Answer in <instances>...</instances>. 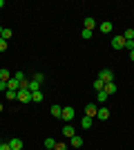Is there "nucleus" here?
I'll list each match as a JSON object with an SVG mask.
<instances>
[{
  "mask_svg": "<svg viewBox=\"0 0 134 150\" xmlns=\"http://www.w3.org/2000/svg\"><path fill=\"white\" fill-rule=\"evenodd\" d=\"M18 101L20 103H32V92L25 90V88H20L18 90Z\"/></svg>",
  "mask_w": 134,
  "mask_h": 150,
  "instance_id": "obj_1",
  "label": "nucleus"
},
{
  "mask_svg": "<svg viewBox=\"0 0 134 150\" xmlns=\"http://www.w3.org/2000/svg\"><path fill=\"white\" fill-rule=\"evenodd\" d=\"M74 114H76V112H74V108L67 105V108H63V114H60V119H65V123H69V121L74 119Z\"/></svg>",
  "mask_w": 134,
  "mask_h": 150,
  "instance_id": "obj_2",
  "label": "nucleus"
},
{
  "mask_svg": "<svg viewBox=\"0 0 134 150\" xmlns=\"http://www.w3.org/2000/svg\"><path fill=\"white\" fill-rule=\"evenodd\" d=\"M98 79H101L103 83H109V81H114V74H112V69H101V72H98Z\"/></svg>",
  "mask_w": 134,
  "mask_h": 150,
  "instance_id": "obj_3",
  "label": "nucleus"
},
{
  "mask_svg": "<svg viewBox=\"0 0 134 150\" xmlns=\"http://www.w3.org/2000/svg\"><path fill=\"white\" fill-rule=\"evenodd\" d=\"M109 43H112V50H123V47H125V38L123 36H114Z\"/></svg>",
  "mask_w": 134,
  "mask_h": 150,
  "instance_id": "obj_4",
  "label": "nucleus"
},
{
  "mask_svg": "<svg viewBox=\"0 0 134 150\" xmlns=\"http://www.w3.org/2000/svg\"><path fill=\"white\" fill-rule=\"evenodd\" d=\"M96 112H98V108H96L94 103H87V105H85V117H89V119H96Z\"/></svg>",
  "mask_w": 134,
  "mask_h": 150,
  "instance_id": "obj_5",
  "label": "nucleus"
},
{
  "mask_svg": "<svg viewBox=\"0 0 134 150\" xmlns=\"http://www.w3.org/2000/svg\"><path fill=\"white\" fill-rule=\"evenodd\" d=\"M96 119H98V121H107L109 119V110L105 105H101V108H98V112H96Z\"/></svg>",
  "mask_w": 134,
  "mask_h": 150,
  "instance_id": "obj_6",
  "label": "nucleus"
},
{
  "mask_svg": "<svg viewBox=\"0 0 134 150\" xmlns=\"http://www.w3.org/2000/svg\"><path fill=\"white\" fill-rule=\"evenodd\" d=\"M7 88L11 90V92H18V90H20V81L13 76V79H9V81H7Z\"/></svg>",
  "mask_w": 134,
  "mask_h": 150,
  "instance_id": "obj_7",
  "label": "nucleus"
},
{
  "mask_svg": "<svg viewBox=\"0 0 134 150\" xmlns=\"http://www.w3.org/2000/svg\"><path fill=\"white\" fill-rule=\"evenodd\" d=\"M60 132H63V137H67V139H72L74 134H76V130H74V128H72L69 123H65V125H63V130H60Z\"/></svg>",
  "mask_w": 134,
  "mask_h": 150,
  "instance_id": "obj_8",
  "label": "nucleus"
},
{
  "mask_svg": "<svg viewBox=\"0 0 134 150\" xmlns=\"http://www.w3.org/2000/svg\"><path fill=\"white\" fill-rule=\"evenodd\" d=\"M98 29H101V34H109V31L114 29V25H112L109 20H105V23H101V25H98Z\"/></svg>",
  "mask_w": 134,
  "mask_h": 150,
  "instance_id": "obj_9",
  "label": "nucleus"
},
{
  "mask_svg": "<svg viewBox=\"0 0 134 150\" xmlns=\"http://www.w3.org/2000/svg\"><path fill=\"white\" fill-rule=\"evenodd\" d=\"M109 99V94L105 92V90H101V92H96V101H98V103H101V105H105V101Z\"/></svg>",
  "mask_w": 134,
  "mask_h": 150,
  "instance_id": "obj_10",
  "label": "nucleus"
},
{
  "mask_svg": "<svg viewBox=\"0 0 134 150\" xmlns=\"http://www.w3.org/2000/svg\"><path fill=\"white\" fill-rule=\"evenodd\" d=\"M22 139H11V141H9V148L11 150H22Z\"/></svg>",
  "mask_w": 134,
  "mask_h": 150,
  "instance_id": "obj_11",
  "label": "nucleus"
},
{
  "mask_svg": "<svg viewBox=\"0 0 134 150\" xmlns=\"http://www.w3.org/2000/svg\"><path fill=\"white\" fill-rule=\"evenodd\" d=\"M103 90H105V92H107L109 96H112V94H116V83H114V81L105 83V88H103Z\"/></svg>",
  "mask_w": 134,
  "mask_h": 150,
  "instance_id": "obj_12",
  "label": "nucleus"
},
{
  "mask_svg": "<svg viewBox=\"0 0 134 150\" xmlns=\"http://www.w3.org/2000/svg\"><path fill=\"white\" fill-rule=\"evenodd\" d=\"M94 27H96V20L92 18V16H87V18H85V27H83V29H92V31H94Z\"/></svg>",
  "mask_w": 134,
  "mask_h": 150,
  "instance_id": "obj_13",
  "label": "nucleus"
},
{
  "mask_svg": "<svg viewBox=\"0 0 134 150\" xmlns=\"http://www.w3.org/2000/svg\"><path fill=\"white\" fill-rule=\"evenodd\" d=\"M56 144H58V141H56V139H51V137L45 139V148H47V150H54V148H56Z\"/></svg>",
  "mask_w": 134,
  "mask_h": 150,
  "instance_id": "obj_14",
  "label": "nucleus"
},
{
  "mask_svg": "<svg viewBox=\"0 0 134 150\" xmlns=\"http://www.w3.org/2000/svg\"><path fill=\"white\" fill-rule=\"evenodd\" d=\"M69 141H72V146H74V148H81V146H83V137H78V134H74Z\"/></svg>",
  "mask_w": 134,
  "mask_h": 150,
  "instance_id": "obj_15",
  "label": "nucleus"
},
{
  "mask_svg": "<svg viewBox=\"0 0 134 150\" xmlns=\"http://www.w3.org/2000/svg\"><path fill=\"white\" fill-rule=\"evenodd\" d=\"M92 123H94V119H89V117H83V121H81L83 130H89V128H92Z\"/></svg>",
  "mask_w": 134,
  "mask_h": 150,
  "instance_id": "obj_16",
  "label": "nucleus"
},
{
  "mask_svg": "<svg viewBox=\"0 0 134 150\" xmlns=\"http://www.w3.org/2000/svg\"><path fill=\"white\" fill-rule=\"evenodd\" d=\"M27 90H29V92H38V90H40V83H36V81H29V85H27Z\"/></svg>",
  "mask_w": 134,
  "mask_h": 150,
  "instance_id": "obj_17",
  "label": "nucleus"
},
{
  "mask_svg": "<svg viewBox=\"0 0 134 150\" xmlns=\"http://www.w3.org/2000/svg\"><path fill=\"white\" fill-rule=\"evenodd\" d=\"M43 99H45V94L40 92V90H38V92H34V94H32V101H34V103H40Z\"/></svg>",
  "mask_w": 134,
  "mask_h": 150,
  "instance_id": "obj_18",
  "label": "nucleus"
},
{
  "mask_svg": "<svg viewBox=\"0 0 134 150\" xmlns=\"http://www.w3.org/2000/svg\"><path fill=\"white\" fill-rule=\"evenodd\" d=\"M9 79H11L9 69H7V67H2V69H0V81H9Z\"/></svg>",
  "mask_w": 134,
  "mask_h": 150,
  "instance_id": "obj_19",
  "label": "nucleus"
},
{
  "mask_svg": "<svg viewBox=\"0 0 134 150\" xmlns=\"http://www.w3.org/2000/svg\"><path fill=\"white\" fill-rule=\"evenodd\" d=\"M63 114V108L60 105H51V117H60Z\"/></svg>",
  "mask_w": 134,
  "mask_h": 150,
  "instance_id": "obj_20",
  "label": "nucleus"
},
{
  "mask_svg": "<svg viewBox=\"0 0 134 150\" xmlns=\"http://www.w3.org/2000/svg\"><path fill=\"white\" fill-rule=\"evenodd\" d=\"M103 88H105V83H103L101 79H96V81H94V90H96V92H101Z\"/></svg>",
  "mask_w": 134,
  "mask_h": 150,
  "instance_id": "obj_21",
  "label": "nucleus"
},
{
  "mask_svg": "<svg viewBox=\"0 0 134 150\" xmlns=\"http://www.w3.org/2000/svg\"><path fill=\"white\" fill-rule=\"evenodd\" d=\"M81 36H83L85 40H89V38L94 36V31H92V29H83V31H81Z\"/></svg>",
  "mask_w": 134,
  "mask_h": 150,
  "instance_id": "obj_22",
  "label": "nucleus"
},
{
  "mask_svg": "<svg viewBox=\"0 0 134 150\" xmlns=\"http://www.w3.org/2000/svg\"><path fill=\"white\" fill-rule=\"evenodd\" d=\"M123 38H125V40H134V29H125Z\"/></svg>",
  "mask_w": 134,
  "mask_h": 150,
  "instance_id": "obj_23",
  "label": "nucleus"
},
{
  "mask_svg": "<svg viewBox=\"0 0 134 150\" xmlns=\"http://www.w3.org/2000/svg\"><path fill=\"white\" fill-rule=\"evenodd\" d=\"M5 96H7L9 101H13V99H18V92H11V90H7V92H5Z\"/></svg>",
  "mask_w": 134,
  "mask_h": 150,
  "instance_id": "obj_24",
  "label": "nucleus"
},
{
  "mask_svg": "<svg viewBox=\"0 0 134 150\" xmlns=\"http://www.w3.org/2000/svg\"><path fill=\"white\" fill-rule=\"evenodd\" d=\"M11 34H13L11 29H2V36H0V38H5L7 43H9V38H11Z\"/></svg>",
  "mask_w": 134,
  "mask_h": 150,
  "instance_id": "obj_25",
  "label": "nucleus"
},
{
  "mask_svg": "<svg viewBox=\"0 0 134 150\" xmlns=\"http://www.w3.org/2000/svg\"><path fill=\"white\" fill-rule=\"evenodd\" d=\"M125 50H128V52L134 50V40H125Z\"/></svg>",
  "mask_w": 134,
  "mask_h": 150,
  "instance_id": "obj_26",
  "label": "nucleus"
},
{
  "mask_svg": "<svg viewBox=\"0 0 134 150\" xmlns=\"http://www.w3.org/2000/svg\"><path fill=\"white\" fill-rule=\"evenodd\" d=\"M0 52H7V40L5 38H0Z\"/></svg>",
  "mask_w": 134,
  "mask_h": 150,
  "instance_id": "obj_27",
  "label": "nucleus"
},
{
  "mask_svg": "<svg viewBox=\"0 0 134 150\" xmlns=\"http://www.w3.org/2000/svg\"><path fill=\"white\" fill-rule=\"evenodd\" d=\"M34 81H36V83H43V81H45V76H43V74H40V72H38V74L34 76Z\"/></svg>",
  "mask_w": 134,
  "mask_h": 150,
  "instance_id": "obj_28",
  "label": "nucleus"
},
{
  "mask_svg": "<svg viewBox=\"0 0 134 150\" xmlns=\"http://www.w3.org/2000/svg\"><path fill=\"white\" fill-rule=\"evenodd\" d=\"M7 90H9L7 88V81H0V92H7Z\"/></svg>",
  "mask_w": 134,
  "mask_h": 150,
  "instance_id": "obj_29",
  "label": "nucleus"
},
{
  "mask_svg": "<svg viewBox=\"0 0 134 150\" xmlns=\"http://www.w3.org/2000/svg\"><path fill=\"white\" fill-rule=\"evenodd\" d=\"M54 150H67V146H65V144H56V148H54Z\"/></svg>",
  "mask_w": 134,
  "mask_h": 150,
  "instance_id": "obj_30",
  "label": "nucleus"
},
{
  "mask_svg": "<svg viewBox=\"0 0 134 150\" xmlns=\"http://www.w3.org/2000/svg\"><path fill=\"white\" fill-rule=\"evenodd\" d=\"M0 150H11V148H9V144H2V146H0Z\"/></svg>",
  "mask_w": 134,
  "mask_h": 150,
  "instance_id": "obj_31",
  "label": "nucleus"
},
{
  "mask_svg": "<svg viewBox=\"0 0 134 150\" xmlns=\"http://www.w3.org/2000/svg\"><path fill=\"white\" fill-rule=\"evenodd\" d=\"M130 61H134V50H132V52H130Z\"/></svg>",
  "mask_w": 134,
  "mask_h": 150,
  "instance_id": "obj_32",
  "label": "nucleus"
},
{
  "mask_svg": "<svg viewBox=\"0 0 134 150\" xmlns=\"http://www.w3.org/2000/svg\"><path fill=\"white\" fill-rule=\"evenodd\" d=\"M2 7H5V0H0V9H2Z\"/></svg>",
  "mask_w": 134,
  "mask_h": 150,
  "instance_id": "obj_33",
  "label": "nucleus"
},
{
  "mask_svg": "<svg viewBox=\"0 0 134 150\" xmlns=\"http://www.w3.org/2000/svg\"><path fill=\"white\" fill-rule=\"evenodd\" d=\"M2 29H5V27H2V25H0V36H2Z\"/></svg>",
  "mask_w": 134,
  "mask_h": 150,
  "instance_id": "obj_34",
  "label": "nucleus"
},
{
  "mask_svg": "<svg viewBox=\"0 0 134 150\" xmlns=\"http://www.w3.org/2000/svg\"><path fill=\"white\" fill-rule=\"evenodd\" d=\"M0 112H2V103H0Z\"/></svg>",
  "mask_w": 134,
  "mask_h": 150,
  "instance_id": "obj_35",
  "label": "nucleus"
},
{
  "mask_svg": "<svg viewBox=\"0 0 134 150\" xmlns=\"http://www.w3.org/2000/svg\"><path fill=\"white\" fill-rule=\"evenodd\" d=\"M0 146H2V139H0Z\"/></svg>",
  "mask_w": 134,
  "mask_h": 150,
  "instance_id": "obj_36",
  "label": "nucleus"
},
{
  "mask_svg": "<svg viewBox=\"0 0 134 150\" xmlns=\"http://www.w3.org/2000/svg\"><path fill=\"white\" fill-rule=\"evenodd\" d=\"M45 150H47V148H45Z\"/></svg>",
  "mask_w": 134,
  "mask_h": 150,
  "instance_id": "obj_37",
  "label": "nucleus"
}]
</instances>
